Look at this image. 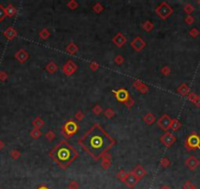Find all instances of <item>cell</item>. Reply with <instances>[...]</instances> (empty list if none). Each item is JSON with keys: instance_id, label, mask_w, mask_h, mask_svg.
<instances>
[{"instance_id": "1", "label": "cell", "mask_w": 200, "mask_h": 189, "mask_svg": "<svg viewBox=\"0 0 200 189\" xmlns=\"http://www.w3.org/2000/svg\"><path fill=\"white\" fill-rule=\"evenodd\" d=\"M111 138L98 124H94L79 140V144L95 159H98L114 145Z\"/></svg>"}, {"instance_id": "2", "label": "cell", "mask_w": 200, "mask_h": 189, "mask_svg": "<svg viewBox=\"0 0 200 189\" xmlns=\"http://www.w3.org/2000/svg\"><path fill=\"white\" fill-rule=\"evenodd\" d=\"M50 155L61 168L66 169L78 157V152L67 142L62 141L52 150Z\"/></svg>"}, {"instance_id": "3", "label": "cell", "mask_w": 200, "mask_h": 189, "mask_svg": "<svg viewBox=\"0 0 200 189\" xmlns=\"http://www.w3.org/2000/svg\"><path fill=\"white\" fill-rule=\"evenodd\" d=\"M156 13H157V15L163 19V20H166L168 19L170 16L172 15V13H173V8L171 6H170L167 2H162L160 3L158 6H157V8H156Z\"/></svg>"}, {"instance_id": "4", "label": "cell", "mask_w": 200, "mask_h": 189, "mask_svg": "<svg viewBox=\"0 0 200 189\" xmlns=\"http://www.w3.org/2000/svg\"><path fill=\"white\" fill-rule=\"evenodd\" d=\"M79 130V125L74 120H69L63 126V133L66 137H72L75 135Z\"/></svg>"}, {"instance_id": "5", "label": "cell", "mask_w": 200, "mask_h": 189, "mask_svg": "<svg viewBox=\"0 0 200 189\" xmlns=\"http://www.w3.org/2000/svg\"><path fill=\"white\" fill-rule=\"evenodd\" d=\"M77 69H78V66H77L76 63L74 62L73 60H68V61H67L63 65V67H62L63 72H64L66 75H68V76L73 75L77 71Z\"/></svg>"}, {"instance_id": "6", "label": "cell", "mask_w": 200, "mask_h": 189, "mask_svg": "<svg viewBox=\"0 0 200 189\" xmlns=\"http://www.w3.org/2000/svg\"><path fill=\"white\" fill-rule=\"evenodd\" d=\"M171 122H172L171 117H170L168 114H164V115H162L161 117L159 118V120H158V126L162 130L167 131V130L170 127H171Z\"/></svg>"}, {"instance_id": "7", "label": "cell", "mask_w": 200, "mask_h": 189, "mask_svg": "<svg viewBox=\"0 0 200 189\" xmlns=\"http://www.w3.org/2000/svg\"><path fill=\"white\" fill-rule=\"evenodd\" d=\"M200 145V139L199 137L195 134H192L190 135L187 140V143H186V146H187L188 149H195V148H198Z\"/></svg>"}, {"instance_id": "8", "label": "cell", "mask_w": 200, "mask_h": 189, "mask_svg": "<svg viewBox=\"0 0 200 189\" xmlns=\"http://www.w3.org/2000/svg\"><path fill=\"white\" fill-rule=\"evenodd\" d=\"M160 140H161V143L163 145H165L166 147H171L174 144V142L176 141V137L171 132H166L160 138Z\"/></svg>"}, {"instance_id": "9", "label": "cell", "mask_w": 200, "mask_h": 189, "mask_svg": "<svg viewBox=\"0 0 200 189\" xmlns=\"http://www.w3.org/2000/svg\"><path fill=\"white\" fill-rule=\"evenodd\" d=\"M138 178L133 174L132 172H130L127 174V176H126L125 180H124V183L127 185L129 188H133L138 182Z\"/></svg>"}, {"instance_id": "10", "label": "cell", "mask_w": 200, "mask_h": 189, "mask_svg": "<svg viewBox=\"0 0 200 189\" xmlns=\"http://www.w3.org/2000/svg\"><path fill=\"white\" fill-rule=\"evenodd\" d=\"M145 46H146L145 41L141 38H139V37H136V39H133V40L131 42V46L135 50H136V51H140V50H142Z\"/></svg>"}, {"instance_id": "11", "label": "cell", "mask_w": 200, "mask_h": 189, "mask_svg": "<svg viewBox=\"0 0 200 189\" xmlns=\"http://www.w3.org/2000/svg\"><path fill=\"white\" fill-rule=\"evenodd\" d=\"M115 97L116 99L121 101V103H125L126 100H127L130 97H129V93L128 91L126 90V89H120V90H118L116 93H115Z\"/></svg>"}, {"instance_id": "12", "label": "cell", "mask_w": 200, "mask_h": 189, "mask_svg": "<svg viewBox=\"0 0 200 189\" xmlns=\"http://www.w3.org/2000/svg\"><path fill=\"white\" fill-rule=\"evenodd\" d=\"M113 42L118 47H122L125 43L127 42V38H126L125 35H123L122 33H118L113 38Z\"/></svg>"}, {"instance_id": "13", "label": "cell", "mask_w": 200, "mask_h": 189, "mask_svg": "<svg viewBox=\"0 0 200 189\" xmlns=\"http://www.w3.org/2000/svg\"><path fill=\"white\" fill-rule=\"evenodd\" d=\"M186 165L188 166V168L190 169V170H195L197 166H198V165H199V162H198V159H196V158H194L193 156H191V157H189L187 161H186Z\"/></svg>"}, {"instance_id": "14", "label": "cell", "mask_w": 200, "mask_h": 189, "mask_svg": "<svg viewBox=\"0 0 200 189\" xmlns=\"http://www.w3.org/2000/svg\"><path fill=\"white\" fill-rule=\"evenodd\" d=\"M133 174H135V176L138 178V179H141L145 174H146V171H145V170L142 168L141 165H136V168H135V170H133L132 171H131Z\"/></svg>"}, {"instance_id": "15", "label": "cell", "mask_w": 200, "mask_h": 189, "mask_svg": "<svg viewBox=\"0 0 200 189\" xmlns=\"http://www.w3.org/2000/svg\"><path fill=\"white\" fill-rule=\"evenodd\" d=\"M133 87H135L136 90H138L140 93H142V94H145L148 91V87L145 84H143L142 82L138 81V80H136V81L133 82Z\"/></svg>"}, {"instance_id": "16", "label": "cell", "mask_w": 200, "mask_h": 189, "mask_svg": "<svg viewBox=\"0 0 200 189\" xmlns=\"http://www.w3.org/2000/svg\"><path fill=\"white\" fill-rule=\"evenodd\" d=\"M16 58L20 62H25L28 58V54L26 50L22 49V50H19V51L16 53Z\"/></svg>"}, {"instance_id": "17", "label": "cell", "mask_w": 200, "mask_h": 189, "mask_svg": "<svg viewBox=\"0 0 200 189\" xmlns=\"http://www.w3.org/2000/svg\"><path fill=\"white\" fill-rule=\"evenodd\" d=\"M45 69L49 72L50 74H53V73H55V72L58 70V66H57V64L54 63V62H49V63L46 65Z\"/></svg>"}, {"instance_id": "18", "label": "cell", "mask_w": 200, "mask_h": 189, "mask_svg": "<svg viewBox=\"0 0 200 189\" xmlns=\"http://www.w3.org/2000/svg\"><path fill=\"white\" fill-rule=\"evenodd\" d=\"M143 120H144V122L146 123V124L151 125L152 123L155 121V115H154V114H152V113H147V114H145V115H144Z\"/></svg>"}, {"instance_id": "19", "label": "cell", "mask_w": 200, "mask_h": 189, "mask_svg": "<svg viewBox=\"0 0 200 189\" xmlns=\"http://www.w3.org/2000/svg\"><path fill=\"white\" fill-rule=\"evenodd\" d=\"M66 50L67 51H68L69 53H72V54H74V53H76L77 51H78V46L75 45V43L74 42H71L70 45H68L67 46V47H66Z\"/></svg>"}, {"instance_id": "20", "label": "cell", "mask_w": 200, "mask_h": 189, "mask_svg": "<svg viewBox=\"0 0 200 189\" xmlns=\"http://www.w3.org/2000/svg\"><path fill=\"white\" fill-rule=\"evenodd\" d=\"M33 125L34 126V128L40 129V128L44 125V122H43V120H42L40 117H36V118H34V120L33 121Z\"/></svg>"}, {"instance_id": "21", "label": "cell", "mask_w": 200, "mask_h": 189, "mask_svg": "<svg viewBox=\"0 0 200 189\" xmlns=\"http://www.w3.org/2000/svg\"><path fill=\"white\" fill-rule=\"evenodd\" d=\"M181 122L177 120V119H173L172 122H171V128L172 130H174V131H176V130H179L181 128Z\"/></svg>"}, {"instance_id": "22", "label": "cell", "mask_w": 200, "mask_h": 189, "mask_svg": "<svg viewBox=\"0 0 200 189\" xmlns=\"http://www.w3.org/2000/svg\"><path fill=\"white\" fill-rule=\"evenodd\" d=\"M110 165H111L110 159H109L107 156H104V157H103V159H102V164H101L102 168L104 169V170H107V169H109Z\"/></svg>"}, {"instance_id": "23", "label": "cell", "mask_w": 200, "mask_h": 189, "mask_svg": "<svg viewBox=\"0 0 200 189\" xmlns=\"http://www.w3.org/2000/svg\"><path fill=\"white\" fill-rule=\"evenodd\" d=\"M177 92H179L180 94H182V96H186V94H187L188 93V87L187 85L186 84H182L179 89H177Z\"/></svg>"}, {"instance_id": "24", "label": "cell", "mask_w": 200, "mask_h": 189, "mask_svg": "<svg viewBox=\"0 0 200 189\" xmlns=\"http://www.w3.org/2000/svg\"><path fill=\"white\" fill-rule=\"evenodd\" d=\"M15 13H16V9H15V7H13L12 5H9L7 7L6 9V14L8 15L9 17H13L15 15Z\"/></svg>"}, {"instance_id": "25", "label": "cell", "mask_w": 200, "mask_h": 189, "mask_svg": "<svg viewBox=\"0 0 200 189\" xmlns=\"http://www.w3.org/2000/svg\"><path fill=\"white\" fill-rule=\"evenodd\" d=\"M142 28H143V30H145L146 32H150L153 29V24L150 21H146L145 23L142 25Z\"/></svg>"}, {"instance_id": "26", "label": "cell", "mask_w": 200, "mask_h": 189, "mask_svg": "<svg viewBox=\"0 0 200 189\" xmlns=\"http://www.w3.org/2000/svg\"><path fill=\"white\" fill-rule=\"evenodd\" d=\"M49 35H50V33L48 32L47 29H43L41 32H39V37L42 40H46L47 38H49Z\"/></svg>"}, {"instance_id": "27", "label": "cell", "mask_w": 200, "mask_h": 189, "mask_svg": "<svg viewBox=\"0 0 200 189\" xmlns=\"http://www.w3.org/2000/svg\"><path fill=\"white\" fill-rule=\"evenodd\" d=\"M92 9H93V11L96 12V13H100V12H102L103 10H104V7H103V5H102L101 3L97 2V3H95V5L93 6Z\"/></svg>"}, {"instance_id": "28", "label": "cell", "mask_w": 200, "mask_h": 189, "mask_svg": "<svg viewBox=\"0 0 200 189\" xmlns=\"http://www.w3.org/2000/svg\"><path fill=\"white\" fill-rule=\"evenodd\" d=\"M31 135H32V137L33 138H34V139H36V138H39L41 135H42V133H41V131H40V129H38V128H34L33 131L31 132Z\"/></svg>"}, {"instance_id": "29", "label": "cell", "mask_w": 200, "mask_h": 189, "mask_svg": "<svg viewBox=\"0 0 200 189\" xmlns=\"http://www.w3.org/2000/svg\"><path fill=\"white\" fill-rule=\"evenodd\" d=\"M160 165H161V166L162 168H168V166L171 165V162L169 161V159L168 158H163L161 161H160Z\"/></svg>"}, {"instance_id": "30", "label": "cell", "mask_w": 200, "mask_h": 189, "mask_svg": "<svg viewBox=\"0 0 200 189\" xmlns=\"http://www.w3.org/2000/svg\"><path fill=\"white\" fill-rule=\"evenodd\" d=\"M127 172H126V170H121L119 172L117 173V177L119 178L121 181H123L124 182V180H125V178H126V176H127Z\"/></svg>"}, {"instance_id": "31", "label": "cell", "mask_w": 200, "mask_h": 189, "mask_svg": "<svg viewBox=\"0 0 200 189\" xmlns=\"http://www.w3.org/2000/svg\"><path fill=\"white\" fill-rule=\"evenodd\" d=\"M68 188L69 189H78L79 188V183L75 180H72L71 182L69 183V185H68Z\"/></svg>"}, {"instance_id": "32", "label": "cell", "mask_w": 200, "mask_h": 189, "mask_svg": "<svg viewBox=\"0 0 200 189\" xmlns=\"http://www.w3.org/2000/svg\"><path fill=\"white\" fill-rule=\"evenodd\" d=\"M195 188V186L192 184L189 180H187L186 183L183 184V189H194Z\"/></svg>"}, {"instance_id": "33", "label": "cell", "mask_w": 200, "mask_h": 189, "mask_svg": "<svg viewBox=\"0 0 200 189\" xmlns=\"http://www.w3.org/2000/svg\"><path fill=\"white\" fill-rule=\"evenodd\" d=\"M67 6H68L70 9L74 10V9H76L77 7L79 6V4H78L76 1H74V0H73V1H71V2H69L68 4H67Z\"/></svg>"}, {"instance_id": "34", "label": "cell", "mask_w": 200, "mask_h": 189, "mask_svg": "<svg viewBox=\"0 0 200 189\" xmlns=\"http://www.w3.org/2000/svg\"><path fill=\"white\" fill-rule=\"evenodd\" d=\"M45 137L47 138V139L49 140V141H52L54 138H55V134H54V132L53 131H48L46 134H45Z\"/></svg>"}, {"instance_id": "35", "label": "cell", "mask_w": 200, "mask_h": 189, "mask_svg": "<svg viewBox=\"0 0 200 189\" xmlns=\"http://www.w3.org/2000/svg\"><path fill=\"white\" fill-rule=\"evenodd\" d=\"M114 115V111L111 110V108H108V110L105 111V116L108 118H111Z\"/></svg>"}, {"instance_id": "36", "label": "cell", "mask_w": 200, "mask_h": 189, "mask_svg": "<svg viewBox=\"0 0 200 189\" xmlns=\"http://www.w3.org/2000/svg\"><path fill=\"white\" fill-rule=\"evenodd\" d=\"M5 16H6V10L0 5V21H2Z\"/></svg>"}, {"instance_id": "37", "label": "cell", "mask_w": 200, "mask_h": 189, "mask_svg": "<svg viewBox=\"0 0 200 189\" xmlns=\"http://www.w3.org/2000/svg\"><path fill=\"white\" fill-rule=\"evenodd\" d=\"M115 62L118 64V65H121L123 62H124V58H123V56L122 55H118V56H116V58H115Z\"/></svg>"}, {"instance_id": "38", "label": "cell", "mask_w": 200, "mask_h": 189, "mask_svg": "<svg viewBox=\"0 0 200 189\" xmlns=\"http://www.w3.org/2000/svg\"><path fill=\"white\" fill-rule=\"evenodd\" d=\"M161 72H162V74H164V75L167 76V75H169L170 73H171V70H170V68L168 66H165V67L162 68Z\"/></svg>"}, {"instance_id": "39", "label": "cell", "mask_w": 200, "mask_h": 189, "mask_svg": "<svg viewBox=\"0 0 200 189\" xmlns=\"http://www.w3.org/2000/svg\"><path fill=\"white\" fill-rule=\"evenodd\" d=\"M93 112L95 113V114H99L100 112H101V111H102V108H101V106L100 105H96L94 107H93Z\"/></svg>"}, {"instance_id": "40", "label": "cell", "mask_w": 200, "mask_h": 189, "mask_svg": "<svg viewBox=\"0 0 200 189\" xmlns=\"http://www.w3.org/2000/svg\"><path fill=\"white\" fill-rule=\"evenodd\" d=\"M84 113H83V111H79L77 113H76V118L79 121V120H81V119H83L84 118Z\"/></svg>"}, {"instance_id": "41", "label": "cell", "mask_w": 200, "mask_h": 189, "mask_svg": "<svg viewBox=\"0 0 200 189\" xmlns=\"http://www.w3.org/2000/svg\"><path fill=\"white\" fill-rule=\"evenodd\" d=\"M98 67H99V65H98L97 63H96V62H91L90 65V68L92 71H95Z\"/></svg>"}, {"instance_id": "42", "label": "cell", "mask_w": 200, "mask_h": 189, "mask_svg": "<svg viewBox=\"0 0 200 189\" xmlns=\"http://www.w3.org/2000/svg\"><path fill=\"white\" fill-rule=\"evenodd\" d=\"M184 11L187 12V13H190V12L193 11V7H192L190 4H187L186 7H184Z\"/></svg>"}, {"instance_id": "43", "label": "cell", "mask_w": 200, "mask_h": 189, "mask_svg": "<svg viewBox=\"0 0 200 189\" xmlns=\"http://www.w3.org/2000/svg\"><path fill=\"white\" fill-rule=\"evenodd\" d=\"M124 104H125L126 105H127L128 107H131V105H133V100H132L131 99H130V98H129V99H128L127 100H126V101H125V103H124Z\"/></svg>"}, {"instance_id": "44", "label": "cell", "mask_w": 200, "mask_h": 189, "mask_svg": "<svg viewBox=\"0 0 200 189\" xmlns=\"http://www.w3.org/2000/svg\"><path fill=\"white\" fill-rule=\"evenodd\" d=\"M190 35H192V37H196V35H198V32L196 29H192V30L190 31Z\"/></svg>"}, {"instance_id": "45", "label": "cell", "mask_w": 200, "mask_h": 189, "mask_svg": "<svg viewBox=\"0 0 200 189\" xmlns=\"http://www.w3.org/2000/svg\"><path fill=\"white\" fill-rule=\"evenodd\" d=\"M186 22H187V24H189V25H190V24L192 23V22H193V18L190 17V16H188V17L186 19Z\"/></svg>"}, {"instance_id": "46", "label": "cell", "mask_w": 200, "mask_h": 189, "mask_svg": "<svg viewBox=\"0 0 200 189\" xmlns=\"http://www.w3.org/2000/svg\"><path fill=\"white\" fill-rule=\"evenodd\" d=\"M160 189H171V187L168 186V185H163V186H161Z\"/></svg>"}, {"instance_id": "47", "label": "cell", "mask_w": 200, "mask_h": 189, "mask_svg": "<svg viewBox=\"0 0 200 189\" xmlns=\"http://www.w3.org/2000/svg\"><path fill=\"white\" fill-rule=\"evenodd\" d=\"M38 189H49L47 186H45V185H41V186H39Z\"/></svg>"}, {"instance_id": "48", "label": "cell", "mask_w": 200, "mask_h": 189, "mask_svg": "<svg viewBox=\"0 0 200 189\" xmlns=\"http://www.w3.org/2000/svg\"><path fill=\"white\" fill-rule=\"evenodd\" d=\"M194 189H196V188H194Z\"/></svg>"}]
</instances>
